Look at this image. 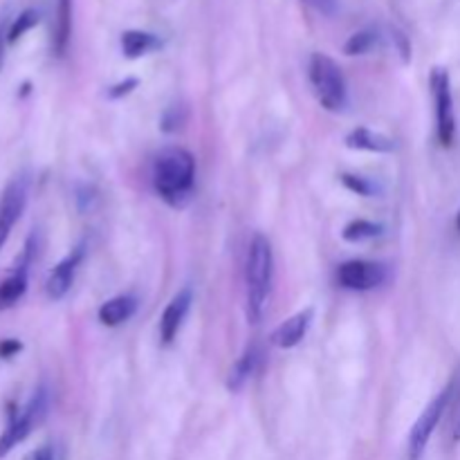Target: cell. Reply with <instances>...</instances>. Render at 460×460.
I'll list each match as a JSON object with an SVG mask.
<instances>
[{"label":"cell","mask_w":460,"mask_h":460,"mask_svg":"<svg viewBox=\"0 0 460 460\" xmlns=\"http://www.w3.org/2000/svg\"><path fill=\"white\" fill-rule=\"evenodd\" d=\"M380 234H382V225L358 218V220H350V223L346 225L341 236H344V241L349 243H364V241H371V238H377Z\"/></svg>","instance_id":"18"},{"label":"cell","mask_w":460,"mask_h":460,"mask_svg":"<svg viewBox=\"0 0 460 460\" xmlns=\"http://www.w3.org/2000/svg\"><path fill=\"white\" fill-rule=\"evenodd\" d=\"M341 184H344L349 191L358 193V196L371 198L377 193V184L373 180L364 178V175H353V173H344L341 175Z\"/></svg>","instance_id":"21"},{"label":"cell","mask_w":460,"mask_h":460,"mask_svg":"<svg viewBox=\"0 0 460 460\" xmlns=\"http://www.w3.org/2000/svg\"><path fill=\"white\" fill-rule=\"evenodd\" d=\"M458 232H460V214H458Z\"/></svg>","instance_id":"28"},{"label":"cell","mask_w":460,"mask_h":460,"mask_svg":"<svg viewBox=\"0 0 460 460\" xmlns=\"http://www.w3.org/2000/svg\"><path fill=\"white\" fill-rule=\"evenodd\" d=\"M259 359H261L259 346L252 344V346H247L245 353H243L241 358L234 362L232 371H229V376H227V389L232 391V394H238V391H241L243 386L250 382V377L254 376L256 367H259Z\"/></svg>","instance_id":"14"},{"label":"cell","mask_w":460,"mask_h":460,"mask_svg":"<svg viewBox=\"0 0 460 460\" xmlns=\"http://www.w3.org/2000/svg\"><path fill=\"white\" fill-rule=\"evenodd\" d=\"M9 16L7 13H3L0 16V72H3L4 67V54H7V45H9Z\"/></svg>","instance_id":"24"},{"label":"cell","mask_w":460,"mask_h":460,"mask_svg":"<svg viewBox=\"0 0 460 460\" xmlns=\"http://www.w3.org/2000/svg\"><path fill=\"white\" fill-rule=\"evenodd\" d=\"M30 460H54V454H52V449H49V447H40V449H36L34 454H31Z\"/></svg>","instance_id":"27"},{"label":"cell","mask_w":460,"mask_h":460,"mask_svg":"<svg viewBox=\"0 0 460 460\" xmlns=\"http://www.w3.org/2000/svg\"><path fill=\"white\" fill-rule=\"evenodd\" d=\"M45 411H48V391L39 389L34 395H31V400L27 402L25 409L13 413L7 429H4L3 436H0V458L7 456L16 445H21L22 440L31 434V429L43 420Z\"/></svg>","instance_id":"4"},{"label":"cell","mask_w":460,"mask_h":460,"mask_svg":"<svg viewBox=\"0 0 460 460\" xmlns=\"http://www.w3.org/2000/svg\"><path fill=\"white\" fill-rule=\"evenodd\" d=\"M137 84L139 81L135 79V76H130V79H126V81H121V84H117V85H112L111 88V99H121V97H126V94H130L133 93L135 88H137Z\"/></svg>","instance_id":"25"},{"label":"cell","mask_w":460,"mask_h":460,"mask_svg":"<svg viewBox=\"0 0 460 460\" xmlns=\"http://www.w3.org/2000/svg\"><path fill=\"white\" fill-rule=\"evenodd\" d=\"M191 290L184 288L180 290L173 299L169 301V305L164 308V314L160 319V337H162V344H171V341L178 337L180 328H182L184 317H187L189 308H191Z\"/></svg>","instance_id":"10"},{"label":"cell","mask_w":460,"mask_h":460,"mask_svg":"<svg viewBox=\"0 0 460 460\" xmlns=\"http://www.w3.org/2000/svg\"><path fill=\"white\" fill-rule=\"evenodd\" d=\"M39 21H40L39 9H25L22 13H18V16L12 21V25H9V43H16L21 36H25L27 31L34 30V27L39 25Z\"/></svg>","instance_id":"20"},{"label":"cell","mask_w":460,"mask_h":460,"mask_svg":"<svg viewBox=\"0 0 460 460\" xmlns=\"http://www.w3.org/2000/svg\"><path fill=\"white\" fill-rule=\"evenodd\" d=\"M310 84H313L317 102L322 103L326 111L341 112L349 106V90H346V79L341 75L340 66L332 61L328 54H313L308 66Z\"/></svg>","instance_id":"3"},{"label":"cell","mask_w":460,"mask_h":460,"mask_svg":"<svg viewBox=\"0 0 460 460\" xmlns=\"http://www.w3.org/2000/svg\"><path fill=\"white\" fill-rule=\"evenodd\" d=\"M274 279V254L272 245L263 234H256L247 250L245 263V301H247V319L252 323H259L268 308L270 292H272Z\"/></svg>","instance_id":"2"},{"label":"cell","mask_w":460,"mask_h":460,"mask_svg":"<svg viewBox=\"0 0 460 460\" xmlns=\"http://www.w3.org/2000/svg\"><path fill=\"white\" fill-rule=\"evenodd\" d=\"M153 184L171 207L187 205L196 184V160L187 148H164L153 162Z\"/></svg>","instance_id":"1"},{"label":"cell","mask_w":460,"mask_h":460,"mask_svg":"<svg viewBox=\"0 0 460 460\" xmlns=\"http://www.w3.org/2000/svg\"><path fill=\"white\" fill-rule=\"evenodd\" d=\"M386 279V268L373 261H346L337 270V281L341 288L353 292H368L382 286Z\"/></svg>","instance_id":"7"},{"label":"cell","mask_w":460,"mask_h":460,"mask_svg":"<svg viewBox=\"0 0 460 460\" xmlns=\"http://www.w3.org/2000/svg\"><path fill=\"white\" fill-rule=\"evenodd\" d=\"M449 400H452V386L440 391V394L427 404L425 411L420 413L416 425L411 427V434H409V460H420L422 454H425L427 445H429V438L434 436L440 418H443V413L447 411Z\"/></svg>","instance_id":"6"},{"label":"cell","mask_w":460,"mask_h":460,"mask_svg":"<svg viewBox=\"0 0 460 460\" xmlns=\"http://www.w3.org/2000/svg\"><path fill=\"white\" fill-rule=\"evenodd\" d=\"M346 146L353 151H367V153H391L395 148L394 139L386 135L376 133L371 128H355L346 135Z\"/></svg>","instance_id":"15"},{"label":"cell","mask_w":460,"mask_h":460,"mask_svg":"<svg viewBox=\"0 0 460 460\" xmlns=\"http://www.w3.org/2000/svg\"><path fill=\"white\" fill-rule=\"evenodd\" d=\"M162 48V40L151 31L128 30L121 34V52L126 58H139Z\"/></svg>","instance_id":"16"},{"label":"cell","mask_w":460,"mask_h":460,"mask_svg":"<svg viewBox=\"0 0 460 460\" xmlns=\"http://www.w3.org/2000/svg\"><path fill=\"white\" fill-rule=\"evenodd\" d=\"M310 323H313V310L310 308L292 314L290 319H286V322L272 332V344L277 346V349H295V346H299L301 341H304Z\"/></svg>","instance_id":"12"},{"label":"cell","mask_w":460,"mask_h":460,"mask_svg":"<svg viewBox=\"0 0 460 460\" xmlns=\"http://www.w3.org/2000/svg\"><path fill=\"white\" fill-rule=\"evenodd\" d=\"M70 27H72V0H57V52L63 54L66 49L67 39H70Z\"/></svg>","instance_id":"19"},{"label":"cell","mask_w":460,"mask_h":460,"mask_svg":"<svg viewBox=\"0 0 460 460\" xmlns=\"http://www.w3.org/2000/svg\"><path fill=\"white\" fill-rule=\"evenodd\" d=\"M431 94L436 103V130L443 146H452L456 137V117H454V97L452 84H449V72L445 67H434L431 72Z\"/></svg>","instance_id":"5"},{"label":"cell","mask_w":460,"mask_h":460,"mask_svg":"<svg viewBox=\"0 0 460 460\" xmlns=\"http://www.w3.org/2000/svg\"><path fill=\"white\" fill-rule=\"evenodd\" d=\"M304 4H308L310 9H314L322 16H335L340 12V0H301Z\"/></svg>","instance_id":"23"},{"label":"cell","mask_w":460,"mask_h":460,"mask_svg":"<svg viewBox=\"0 0 460 460\" xmlns=\"http://www.w3.org/2000/svg\"><path fill=\"white\" fill-rule=\"evenodd\" d=\"M184 119H187V115H184V108L171 106L169 111L164 112V117H162V128H164L166 133H173V130L182 128Z\"/></svg>","instance_id":"22"},{"label":"cell","mask_w":460,"mask_h":460,"mask_svg":"<svg viewBox=\"0 0 460 460\" xmlns=\"http://www.w3.org/2000/svg\"><path fill=\"white\" fill-rule=\"evenodd\" d=\"M135 310H137V299H135V296L130 295L112 296V299H108L106 304L99 308V322L108 328L121 326V323L128 322V319L133 317Z\"/></svg>","instance_id":"13"},{"label":"cell","mask_w":460,"mask_h":460,"mask_svg":"<svg viewBox=\"0 0 460 460\" xmlns=\"http://www.w3.org/2000/svg\"><path fill=\"white\" fill-rule=\"evenodd\" d=\"M81 261H84V247H75L61 263H57V268L49 272L48 283H45V292L52 301H61L63 296L70 292L72 283H75V274L79 270Z\"/></svg>","instance_id":"9"},{"label":"cell","mask_w":460,"mask_h":460,"mask_svg":"<svg viewBox=\"0 0 460 460\" xmlns=\"http://www.w3.org/2000/svg\"><path fill=\"white\" fill-rule=\"evenodd\" d=\"M377 43H380V34L376 30H359L346 40L344 52L349 57H362V54L373 52L377 48Z\"/></svg>","instance_id":"17"},{"label":"cell","mask_w":460,"mask_h":460,"mask_svg":"<svg viewBox=\"0 0 460 460\" xmlns=\"http://www.w3.org/2000/svg\"><path fill=\"white\" fill-rule=\"evenodd\" d=\"M27 196H30V180L25 175H18L4 187L3 198H0V247L4 245L13 225L21 220L27 205Z\"/></svg>","instance_id":"8"},{"label":"cell","mask_w":460,"mask_h":460,"mask_svg":"<svg viewBox=\"0 0 460 460\" xmlns=\"http://www.w3.org/2000/svg\"><path fill=\"white\" fill-rule=\"evenodd\" d=\"M31 254H34V250H31V243H30V245L25 247V252H22L21 263L16 265V270L12 272V277H7L3 283H0V308H12V305L18 304V301H21V296L25 295L27 272H30Z\"/></svg>","instance_id":"11"},{"label":"cell","mask_w":460,"mask_h":460,"mask_svg":"<svg viewBox=\"0 0 460 460\" xmlns=\"http://www.w3.org/2000/svg\"><path fill=\"white\" fill-rule=\"evenodd\" d=\"M18 350H21V344L13 340H7L0 344V358H12V355H16Z\"/></svg>","instance_id":"26"}]
</instances>
